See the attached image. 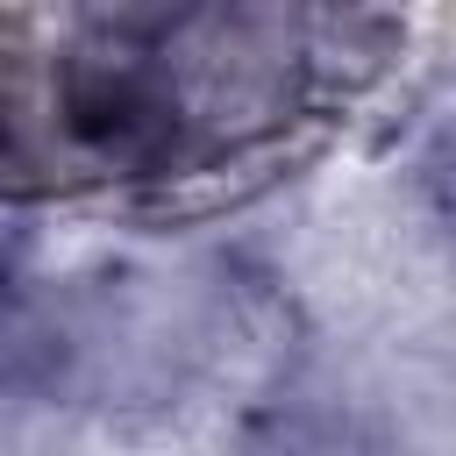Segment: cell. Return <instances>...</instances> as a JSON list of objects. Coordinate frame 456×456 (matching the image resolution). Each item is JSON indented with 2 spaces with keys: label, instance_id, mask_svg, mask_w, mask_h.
<instances>
[{
  "label": "cell",
  "instance_id": "cell-3",
  "mask_svg": "<svg viewBox=\"0 0 456 456\" xmlns=\"http://www.w3.org/2000/svg\"><path fill=\"white\" fill-rule=\"evenodd\" d=\"M0 157H7V100H0Z\"/></svg>",
  "mask_w": 456,
  "mask_h": 456
},
{
  "label": "cell",
  "instance_id": "cell-1",
  "mask_svg": "<svg viewBox=\"0 0 456 456\" xmlns=\"http://www.w3.org/2000/svg\"><path fill=\"white\" fill-rule=\"evenodd\" d=\"M57 121L86 157L121 171H157L185 157L157 36H86L57 71Z\"/></svg>",
  "mask_w": 456,
  "mask_h": 456
},
{
  "label": "cell",
  "instance_id": "cell-2",
  "mask_svg": "<svg viewBox=\"0 0 456 456\" xmlns=\"http://www.w3.org/2000/svg\"><path fill=\"white\" fill-rule=\"evenodd\" d=\"M86 36H164L192 0H71Z\"/></svg>",
  "mask_w": 456,
  "mask_h": 456
}]
</instances>
